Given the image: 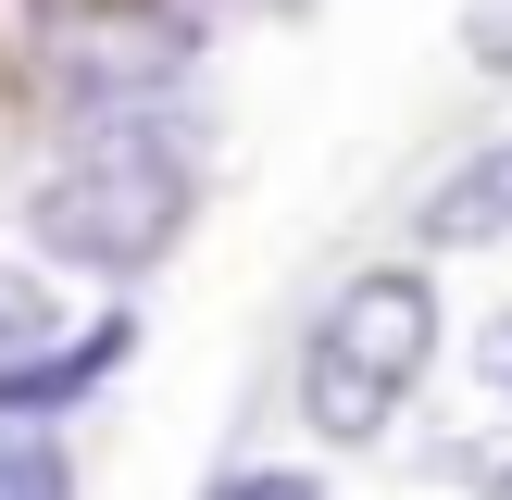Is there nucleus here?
<instances>
[{
	"instance_id": "3",
	"label": "nucleus",
	"mask_w": 512,
	"mask_h": 500,
	"mask_svg": "<svg viewBox=\"0 0 512 500\" xmlns=\"http://www.w3.org/2000/svg\"><path fill=\"white\" fill-rule=\"evenodd\" d=\"M413 238L425 250H488V238H512V138H488L475 163H450L438 188H425Z\"/></svg>"
},
{
	"instance_id": "5",
	"label": "nucleus",
	"mask_w": 512,
	"mask_h": 500,
	"mask_svg": "<svg viewBox=\"0 0 512 500\" xmlns=\"http://www.w3.org/2000/svg\"><path fill=\"white\" fill-rule=\"evenodd\" d=\"M0 500H75L63 450H50V438H25V425H0Z\"/></svg>"
},
{
	"instance_id": "1",
	"label": "nucleus",
	"mask_w": 512,
	"mask_h": 500,
	"mask_svg": "<svg viewBox=\"0 0 512 500\" xmlns=\"http://www.w3.org/2000/svg\"><path fill=\"white\" fill-rule=\"evenodd\" d=\"M188 150L150 138V125H100L75 163H50L38 188H25V225H38L50 263L75 275H150L175 238H188Z\"/></svg>"
},
{
	"instance_id": "7",
	"label": "nucleus",
	"mask_w": 512,
	"mask_h": 500,
	"mask_svg": "<svg viewBox=\"0 0 512 500\" xmlns=\"http://www.w3.org/2000/svg\"><path fill=\"white\" fill-rule=\"evenodd\" d=\"M450 475H463V488H488V500H512V438H500V450L463 438V450H450Z\"/></svg>"
},
{
	"instance_id": "4",
	"label": "nucleus",
	"mask_w": 512,
	"mask_h": 500,
	"mask_svg": "<svg viewBox=\"0 0 512 500\" xmlns=\"http://www.w3.org/2000/svg\"><path fill=\"white\" fill-rule=\"evenodd\" d=\"M38 338H63V300H50L25 263H0V363H13V350H38Z\"/></svg>"
},
{
	"instance_id": "9",
	"label": "nucleus",
	"mask_w": 512,
	"mask_h": 500,
	"mask_svg": "<svg viewBox=\"0 0 512 500\" xmlns=\"http://www.w3.org/2000/svg\"><path fill=\"white\" fill-rule=\"evenodd\" d=\"M475 363H488V388H500V400H512V313H500V325H488V350H475Z\"/></svg>"
},
{
	"instance_id": "8",
	"label": "nucleus",
	"mask_w": 512,
	"mask_h": 500,
	"mask_svg": "<svg viewBox=\"0 0 512 500\" xmlns=\"http://www.w3.org/2000/svg\"><path fill=\"white\" fill-rule=\"evenodd\" d=\"M225 500H325V488H313V475H288V463H263V475H238Z\"/></svg>"
},
{
	"instance_id": "2",
	"label": "nucleus",
	"mask_w": 512,
	"mask_h": 500,
	"mask_svg": "<svg viewBox=\"0 0 512 500\" xmlns=\"http://www.w3.org/2000/svg\"><path fill=\"white\" fill-rule=\"evenodd\" d=\"M438 363V275L413 263H363L338 300H325L313 350H300V425L338 450L388 438V413L413 400V375Z\"/></svg>"
},
{
	"instance_id": "6",
	"label": "nucleus",
	"mask_w": 512,
	"mask_h": 500,
	"mask_svg": "<svg viewBox=\"0 0 512 500\" xmlns=\"http://www.w3.org/2000/svg\"><path fill=\"white\" fill-rule=\"evenodd\" d=\"M463 50L488 75H512V0H475V13H463Z\"/></svg>"
}]
</instances>
